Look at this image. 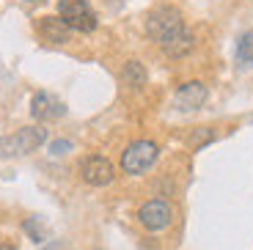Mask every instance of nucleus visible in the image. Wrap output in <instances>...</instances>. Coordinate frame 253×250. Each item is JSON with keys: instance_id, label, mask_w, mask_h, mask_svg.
Wrapping results in <instances>:
<instances>
[{"instance_id": "11", "label": "nucleus", "mask_w": 253, "mask_h": 250, "mask_svg": "<svg viewBox=\"0 0 253 250\" xmlns=\"http://www.w3.org/2000/svg\"><path fill=\"white\" fill-rule=\"evenodd\" d=\"M237 61L242 66H253V31L242 33L237 39Z\"/></svg>"}, {"instance_id": "13", "label": "nucleus", "mask_w": 253, "mask_h": 250, "mask_svg": "<svg viewBox=\"0 0 253 250\" xmlns=\"http://www.w3.org/2000/svg\"><path fill=\"white\" fill-rule=\"evenodd\" d=\"M72 149V140H52V143H50V151H52V154H66V151H69Z\"/></svg>"}, {"instance_id": "15", "label": "nucleus", "mask_w": 253, "mask_h": 250, "mask_svg": "<svg viewBox=\"0 0 253 250\" xmlns=\"http://www.w3.org/2000/svg\"><path fill=\"white\" fill-rule=\"evenodd\" d=\"M0 250H17L14 245H0Z\"/></svg>"}, {"instance_id": "1", "label": "nucleus", "mask_w": 253, "mask_h": 250, "mask_svg": "<svg viewBox=\"0 0 253 250\" xmlns=\"http://www.w3.org/2000/svg\"><path fill=\"white\" fill-rule=\"evenodd\" d=\"M146 33H149V39H154L163 47L165 55L171 58H182L196 47V36L184 25L182 11L173 6L152 8L149 17H146Z\"/></svg>"}, {"instance_id": "9", "label": "nucleus", "mask_w": 253, "mask_h": 250, "mask_svg": "<svg viewBox=\"0 0 253 250\" xmlns=\"http://www.w3.org/2000/svg\"><path fill=\"white\" fill-rule=\"evenodd\" d=\"M36 31L44 42H52V44H66L72 39V28H66L61 17H42L36 22Z\"/></svg>"}, {"instance_id": "8", "label": "nucleus", "mask_w": 253, "mask_h": 250, "mask_svg": "<svg viewBox=\"0 0 253 250\" xmlns=\"http://www.w3.org/2000/svg\"><path fill=\"white\" fill-rule=\"evenodd\" d=\"M204 102H207V85L201 80H190L184 85H179L176 96H173V105L179 110H198Z\"/></svg>"}, {"instance_id": "3", "label": "nucleus", "mask_w": 253, "mask_h": 250, "mask_svg": "<svg viewBox=\"0 0 253 250\" xmlns=\"http://www.w3.org/2000/svg\"><path fill=\"white\" fill-rule=\"evenodd\" d=\"M160 157V146L154 140H132L121 154V170L129 176H140L157 163Z\"/></svg>"}, {"instance_id": "4", "label": "nucleus", "mask_w": 253, "mask_h": 250, "mask_svg": "<svg viewBox=\"0 0 253 250\" xmlns=\"http://www.w3.org/2000/svg\"><path fill=\"white\" fill-rule=\"evenodd\" d=\"M58 17L66 22V28L80 33H91L96 28V14L88 6V0H61L58 3Z\"/></svg>"}, {"instance_id": "7", "label": "nucleus", "mask_w": 253, "mask_h": 250, "mask_svg": "<svg viewBox=\"0 0 253 250\" xmlns=\"http://www.w3.org/2000/svg\"><path fill=\"white\" fill-rule=\"evenodd\" d=\"M63 113H66V107H63V102L58 99V96L47 94V91H36L31 99V116L36 121H55L61 119Z\"/></svg>"}, {"instance_id": "12", "label": "nucleus", "mask_w": 253, "mask_h": 250, "mask_svg": "<svg viewBox=\"0 0 253 250\" xmlns=\"http://www.w3.org/2000/svg\"><path fill=\"white\" fill-rule=\"evenodd\" d=\"M22 231H25L33 242H44L47 239V225L42 217H28L25 223H22Z\"/></svg>"}, {"instance_id": "16", "label": "nucleus", "mask_w": 253, "mask_h": 250, "mask_svg": "<svg viewBox=\"0 0 253 250\" xmlns=\"http://www.w3.org/2000/svg\"><path fill=\"white\" fill-rule=\"evenodd\" d=\"M25 3H33V0H25Z\"/></svg>"}, {"instance_id": "10", "label": "nucleus", "mask_w": 253, "mask_h": 250, "mask_svg": "<svg viewBox=\"0 0 253 250\" xmlns=\"http://www.w3.org/2000/svg\"><path fill=\"white\" fill-rule=\"evenodd\" d=\"M121 77H124L126 85H132V88L146 85V69H143V63H140V61H129L124 66V72H121Z\"/></svg>"}, {"instance_id": "5", "label": "nucleus", "mask_w": 253, "mask_h": 250, "mask_svg": "<svg viewBox=\"0 0 253 250\" xmlns=\"http://www.w3.org/2000/svg\"><path fill=\"white\" fill-rule=\"evenodd\" d=\"M138 220H140V225H143L146 231H163V228L171 225L173 209H171L168 201L152 198V201H146L143 207L138 209Z\"/></svg>"}, {"instance_id": "6", "label": "nucleus", "mask_w": 253, "mask_h": 250, "mask_svg": "<svg viewBox=\"0 0 253 250\" xmlns=\"http://www.w3.org/2000/svg\"><path fill=\"white\" fill-rule=\"evenodd\" d=\"M80 176L91 187H105L116 179V168L108 157H85L80 165Z\"/></svg>"}, {"instance_id": "14", "label": "nucleus", "mask_w": 253, "mask_h": 250, "mask_svg": "<svg viewBox=\"0 0 253 250\" xmlns=\"http://www.w3.org/2000/svg\"><path fill=\"white\" fill-rule=\"evenodd\" d=\"M42 250H61V242H50V245H44Z\"/></svg>"}, {"instance_id": "2", "label": "nucleus", "mask_w": 253, "mask_h": 250, "mask_svg": "<svg viewBox=\"0 0 253 250\" xmlns=\"http://www.w3.org/2000/svg\"><path fill=\"white\" fill-rule=\"evenodd\" d=\"M44 140H47V129H42V126H22V129L11 132L6 138H0V157L8 160V157L31 154Z\"/></svg>"}]
</instances>
